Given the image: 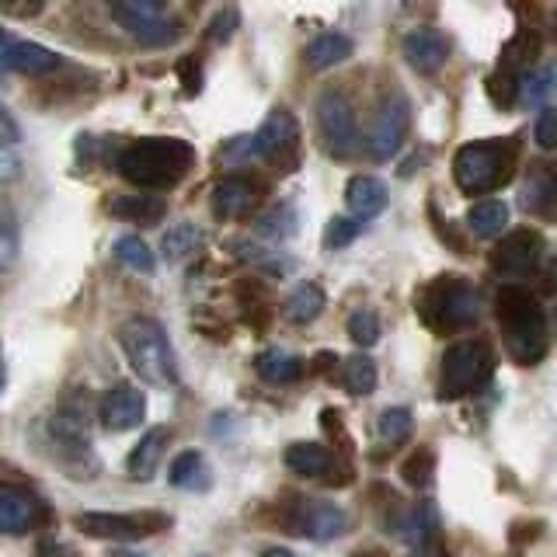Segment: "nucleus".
<instances>
[{"mask_svg": "<svg viewBox=\"0 0 557 557\" xmlns=\"http://www.w3.org/2000/svg\"><path fill=\"white\" fill-rule=\"evenodd\" d=\"M196 164V147L174 136L136 139L119 153V174L139 188H174Z\"/></svg>", "mask_w": 557, "mask_h": 557, "instance_id": "f257e3e1", "label": "nucleus"}, {"mask_svg": "<svg viewBox=\"0 0 557 557\" xmlns=\"http://www.w3.org/2000/svg\"><path fill=\"white\" fill-rule=\"evenodd\" d=\"M498 324H502V335H505V345H509V352L516 362H540L547 356V345H550V335H547V313L540 307V300L533 293L519 289V286H505L498 293Z\"/></svg>", "mask_w": 557, "mask_h": 557, "instance_id": "f03ea898", "label": "nucleus"}, {"mask_svg": "<svg viewBox=\"0 0 557 557\" xmlns=\"http://www.w3.org/2000/svg\"><path fill=\"white\" fill-rule=\"evenodd\" d=\"M119 345L133 373L147 380L150 387H174L178 383V359H174L171 338L153 318H129L119 327Z\"/></svg>", "mask_w": 557, "mask_h": 557, "instance_id": "7ed1b4c3", "label": "nucleus"}, {"mask_svg": "<svg viewBox=\"0 0 557 557\" xmlns=\"http://www.w3.org/2000/svg\"><path fill=\"white\" fill-rule=\"evenodd\" d=\"M519 147L516 139H478V144H463L453 157V178L467 196H484L505 185L516 171Z\"/></svg>", "mask_w": 557, "mask_h": 557, "instance_id": "20e7f679", "label": "nucleus"}, {"mask_svg": "<svg viewBox=\"0 0 557 557\" xmlns=\"http://www.w3.org/2000/svg\"><path fill=\"white\" fill-rule=\"evenodd\" d=\"M414 310L432 331H460L481 318V293L460 275H443L418 293Z\"/></svg>", "mask_w": 557, "mask_h": 557, "instance_id": "39448f33", "label": "nucleus"}, {"mask_svg": "<svg viewBox=\"0 0 557 557\" xmlns=\"http://www.w3.org/2000/svg\"><path fill=\"white\" fill-rule=\"evenodd\" d=\"M495 373V356L487 342H457L446 348L443 366H440V397L446 400H457L481 391L487 380Z\"/></svg>", "mask_w": 557, "mask_h": 557, "instance_id": "423d86ee", "label": "nucleus"}, {"mask_svg": "<svg viewBox=\"0 0 557 557\" xmlns=\"http://www.w3.org/2000/svg\"><path fill=\"white\" fill-rule=\"evenodd\" d=\"M318 129H321V139H324V147H327L331 157L348 161V157L356 153L359 126H356V112H352V104L345 101V95H338V91L321 95V101H318Z\"/></svg>", "mask_w": 557, "mask_h": 557, "instance_id": "0eeeda50", "label": "nucleus"}, {"mask_svg": "<svg viewBox=\"0 0 557 557\" xmlns=\"http://www.w3.org/2000/svg\"><path fill=\"white\" fill-rule=\"evenodd\" d=\"M544 251H547L544 234L530 231V226H519V231H512L492 251V269L502 278H530L540 265V258H544Z\"/></svg>", "mask_w": 557, "mask_h": 557, "instance_id": "6e6552de", "label": "nucleus"}, {"mask_svg": "<svg viewBox=\"0 0 557 557\" xmlns=\"http://www.w3.org/2000/svg\"><path fill=\"white\" fill-rule=\"evenodd\" d=\"M408 101L405 98H383L380 109L370 119V133H366V150H370L373 161H391L400 150L408 136Z\"/></svg>", "mask_w": 557, "mask_h": 557, "instance_id": "1a4fd4ad", "label": "nucleus"}, {"mask_svg": "<svg viewBox=\"0 0 557 557\" xmlns=\"http://www.w3.org/2000/svg\"><path fill=\"white\" fill-rule=\"evenodd\" d=\"M74 527L95 540H139L168 527L164 516L144 512V516H122V512H81Z\"/></svg>", "mask_w": 557, "mask_h": 557, "instance_id": "9d476101", "label": "nucleus"}, {"mask_svg": "<svg viewBox=\"0 0 557 557\" xmlns=\"http://www.w3.org/2000/svg\"><path fill=\"white\" fill-rule=\"evenodd\" d=\"M286 527L296 536H310V540H335L348 530V516L342 505L335 502H296L286 512Z\"/></svg>", "mask_w": 557, "mask_h": 557, "instance_id": "9b49d317", "label": "nucleus"}, {"mask_svg": "<svg viewBox=\"0 0 557 557\" xmlns=\"http://www.w3.org/2000/svg\"><path fill=\"white\" fill-rule=\"evenodd\" d=\"M119 25H126L136 39H147V42H161L178 35V28L171 25L168 17V4L164 0H109Z\"/></svg>", "mask_w": 557, "mask_h": 557, "instance_id": "f8f14e48", "label": "nucleus"}, {"mask_svg": "<svg viewBox=\"0 0 557 557\" xmlns=\"http://www.w3.org/2000/svg\"><path fill=\"white\" fill-rule=\"evenodd\" d=\"M144 414H147V397L133 383H115L112 391H104L98 405V418L109 432H129L144 422Z\"/></svg>", "mask_w": 557, "mask_h": 557, "instance_id": "ddd939ff", "label": "nucleus"}, {"mask_svg": "<svg viewBox=\"0 0 557 557\" xmlns=\"http://www.w3.org/2000/svg\"><path fill=\"white\" fill-rule=\"evenodd\" d=\"M42 516H46L42 502L35 498L28 487H22V484H0V533L22 536V533L39 527Z\"/></svg>", "mask_w": 557, "mask_h": 557, "instance_id": "4468645a", "label": "nucleus"}, {"mask_svg": "<svg viewBox=\"0 0 557 557\" xmlns=\"http://www.w3.org/2000/svg\"><path fill=\"white\" fill-rule=\"evenodd\" d=\"M60 66L57 52H49L39 42L17 39L11 32H0V70H14V74H49Z\"/></svg>", "mask_w": 557, "mask_h": 557, "instance_id": "2eb2a0df", "label": "nucleus"}, {"mask_svg": "<svg viewBox=\"0 0 557 557\" xmlns=\"http://www.w3.org/2000/svg\"><path fill=\"white\" fill-rule=\"evenodd\" d=\"M405 60L422 70V74H435V70H443V63L449 60V39L440 32V28H411L405 35Z\"/></svg>", "mask_w": 557, "mask_h": 557, "instance_id": "dca6fc26", "label": "nucleus"}, {"mask_svg": "<svg viewBox=\"0 0 557 557\" xmlns=\"http://www.w3.org/2000/svg\"><path fill=\"white\" fill-rule=\"evenodd\" d=\"M261 199V185L248 182V178H226L213 188V196H209V206H213V213L220 220H234V216H244L251 213Z\"/></svg>", "mask_w": 557, "mask_h": 557, "instance_id": "f3484780", "label": "nucleus"}, {"mask_svg": "<svg viewBox=\"0 0 557 557\" xmlns=\"http://www.w3.org/2000/svg\"><path fill=\"white\" fill-rule=\"evenodd\" d=\"M391 202V191L387 185H383L380 178H370V174H359V178L348 182L345 188V206L348 213H352V220H376L383 209H387Z\"/></svg>", "mask_w": 557, "mask_h": 557, "instance_id": "a211bd4d", "label": "nucleus"}, {"mask_svg": "<svg viewBox=\"0 0 557 557\" xmlns=\"http://www.w3.org/2000/svg\"><path fill=\"white\" fill-rule=\"evenodd\" d=\"M49 440L60 449L74 453V457H84L91 449V432H87V414L77 408H60L49 418Z\"/></svg>", "mask_w": 557, "mask_h": 557, "instance_id": "6ab92c4d", "label": "nucleus"}, {"mask_svg": "<svg viewBox=\"0 0 557 557\" xmlns=\"http://www.w3.org/2000/svg\"><path fill=\"white\" fill-rule=\"evenodd\" d=\"M296 136H300V122L293 119V112L278 109L255 129L251 144H255V153H283L296 144Z\"/></svg>", "mask_w": 557, "mask_h": 557, "instance_id": "aec40b11", "label": "nucleus"}, {"mask_svg": "<svg viewBox=\"0 0 557 557\" xmlns=\"http://www.w3.org/2000/svg\"><path fill=\"white\" fill-rule=\"evenodd\" d=\"M168 440H171V432L164 425H157L133 446V453L126 457V467L136 481H150L157 474V463H161V457H164Z\"/></svg>", "mask_w": 557, "mask_h": 557, "instance_id": "412c9836", "label": "nucleus"}, {"mask_svg": "<svg viewBox=\"0 0 557 557\" xmlns=\"http://www.w3.org/2000/svg\"><path fill=\"white\" fill-rule=\"evenodd\" d=\"M352 39L348 35H342V32H324V35H318L310 46H307V52H304V60H307V66L310 70H331V66H338V63H345L348 57H352Z\"/></svg>", "mask_w": 557, "mask_h": 557, "instance_id": "4be33fe9", "label": "nucleus"}, {"mask_svg": "<svg viewBox=\"0 0 557 557\" xmlns=\"http://www.w3.org/2000/svg\"><path fill=\"white\" fill-rule=\"evenodd\" d=\"M168 478H171L174 487H185V492H206L209 481H213V478H209L206 457H202V453H196V449L178 453V457L171 460Z\"/></svg>", "mask_w": 557, "mask_h": 557, "instance_id": "5701e85b", "label": "nucleus"}, {"mask_svg": "<svg viewBox=\"0 0 557 557\" xmlns=\"http://www.w3.org/2000/svg\"><path fill=\"white\" fill-rule=\"evenodd\" d=\"M467 226L478 237H502V231L509 226V206H505L502 199L474 202V206H470V213H467Z\"/></svg>", "mask_w": 557, "mask_h": 557, "instance_id": "b1692460", "label": "nucleus"}, {"mask_svg": "<svg viewBox=\"0 0 557 557\" xmlns=\"http://www.w3.org/2000/svg\"><path fill=\"white\" fill-rule=\"evenodd\" d=\"M321 310H324V289L318 283H300L289 293L283 313L293 324H310V321L321 318Z\"/></svg>", "mask_w": 557, "mask_h": 557, "instance_id": "393cba45", "label": "nucleus"}, {"mask_svg": "<svg viewBox=\"0 0 557 557\" xmlns=\"http://www.w3.org/2000/svg\"><path fill=\"white\" fill-rule=\"evenodd\" d=\"M255 370L265 383H293V380H300L304 362L293 352H283V348H269V352H261L255 359Z\"/></svg>", "mask_w": 557, "mask_h": 557, "instance_id": "a878e982", "label": "nucleus"}, {"mask_svg": "<svg viewBox=\"0 0 557 557\" xmlns=\"http://www.w3.org/2000/svg\"><path fill=\"white\" fill-rule=\"evenodd\" d=\"M286 467L300 478H321L331 467V453L321 443H293L286 449Z\"/></svg>", "mask_w": 557, "mask_h": 557, "instance_id": "bb28decb", "label": "nucleus"}, {"mask_svg": "<svg viewBox=\"0 0 557 557\" xmlns=\"http://www.w3.org/2000/svg\"><path fill=\"white\" fill-rule=\"evenodd\" d=\"M112 213L119 220H129V223H157L164 213V199L161 196H147V191H136V196H119L112 199Z\"/></svg>", "mask_w": 557, "mask_h": 557, "instance_id": "cd10ccee", "label": "nucleus"}, {"mask_svg": "<svg viewBox=\"0 0 557 557\" xmlns=\"http://www.w3.org/2000/svg\"><path fill=\"white\" fill-rule=\"evenodd\" d=\"M516 98L522 104H547L554 98V66H540V70H527V74H519L516 81Z\"/></svg>", "mask_w": 557, "mask_h": 557, "instance_id": "c85d7f7f", "label": "nucleus"}, {"mask_svg": "<svg viewBox=\"0 0 557 557\" xmlns=\"http://www.w3.org/2000/svg\"><path fill=\"white\" fill-rule=\"evenodd\" d=\"M342 380H345V391L348 394H356V397L373 394L376 391V362L366 356V352H356L352 359H345Z\"/></svg>", "mask_w": 557, "mask_h": 557, "instance_id": "c756f323", "label": "nucleus"}, {"mask_svg": "<svg viewBox=\"0 0 557 557\" xmlns=\"http://www.w3.org/2000/svg\"><path fill=\"white\" fill-rule=\"evenodd\" d=\"M115 258H119L129 272H139V275H150L153 265H157V258H153V251H150V244H147V240H139V237H119V240H115Z\"/></svg>", "mask_w": 557, "mask_h": 557, "instance_id": "7c9ffc66", "label": "nucleus"}, {"mask_svg": "<svg viewBox=\"0 0 557 557\" xmlns=\"http://www.w3.org/2000/svg\"><path fill=\"white\" fill-rule=\"evenodd\" d=\"M411 429H414V418L408 408H387L376 418V435H380V443H387V446L405 443Z\"/></svg>", "mask_w": 557, "mask_h": 557, "instance_id": "2f4dec72", "label": "nucleus"}, {"mask_svg": "<svg viewBox=\"0 0 557 557\" xmlns=\"http://www.w3.org/2000/svg\"><path fill=\"white\" fill-rule=\"evenodd\" d=\"M383 335V327H380V318H376V310L370 307H359L348 313V338H352L359 348H373Z\"/></svg>", "mask_w": 557, "mask_h": 557, "instance_id": "473e14b6", "label": "nucleus"}, {"mask_svg": "<svg viewBox=\"0 0 557 557\" xmlns=\"http://www.w3.org/2000/svg\"><path fill=\"white\" fill-rule=\"evenodd\" d=\"M161 248H164V258H168V261H185L191 251L199 248V226H191V223L171 226Z\"/></svg>", "mask_w": 557, "mask_h": 557, "instance_id": "72a5a7b5", "label": "nucleus"}, {"mask_svg": "<svg viewBox=\"0 0 557 557\" xmlns=\"http://www.w3.org/2000/svg\"><path fill=\"white\" fill-rule=\"evenodd\" d=\"M17 251H22V226H17L11 206H0V272L17 258Z\"/></svg>", "mask_w": 557, "mask_h": 557, "instance_id": "f704fd0d", "label": "nucleus"}, {"mask_svg": "<svg viewBox=\"0 0 557 557\" xmlns=\"http://www.w3.org/2000/svg\"><path fill=\"white\" fill-rule=\"evenodd\" d=\"M359 237V220L352 216H335L327 223V231H324V248L327 251H338V248H348Z\"/></svg>", "mask_w": 557, "mask_h": 557, "instance_id": "c9c22d12", "label": "nucleus"}, {"mask_svg": "<svg viewBox=\"0 0 557 557\" xmlns=\"http://www.w3.org/2000/svg\"><path fill=\"white\" fill-rule=\"evenodd\" d=\"M258 231L261 234H272V240H283L296 231V216H293V209L289 206H275L269 216H261L258 220Z\"/></svg>", "mask_w": 557, "mask_h": 557, "instance_id": "e433bc0d", "label": "nucleus"}, {"mask_svg": "<svg viewBox=\"0 0 557 557\" xmlns=\"http://www.w3.org/2000/svg\"><path fill=\"white\" fill-rule=\"evenodd\" d=\"M429 474H432V449H418L414 457L405 463V481L422 487V484H429Z\"/></svg>", "mask_w": 557, "mask_h": 557, "instance_id": "4c0bfd02", "label": "nucleus"}, {"mask_svg": "<svg viewBox=\"0 0 557 557\" xmlns=\"http://www.w3.org/2000/svg\"><path fill=\"white\" fill-rule=\"evenodd\" d=\"M536 144L540 150H554L557 147V112L550 104H544V112L536 119Z\"/></svg>", "mask_w": 557, "mask_h": 557, "instance_id": "58836bf2", "label": "nucleus"}, {"mask_svg": "<svg viewBox=\"0 0 557 557\" xmlns=\"http://www.w3.org/2000/svg\"><path fill=\"white\" fill-rule=\"evenodd\" d=\"M178 70H182V81H185V91L188 95H196L199 91V84H202V77H199V60H182L178 63Z\"/></svg>", "mask_w": 557, "mask_h": 557, "instance_id": "ea45409f", "label": "nucleus"}, {"mask_svg": "<svg viewBox=\"0 0 557 557\" xmlns=\"http://www.w3.org/2000/svg\"><path fill=\"white\" fill-rule=\"evenodd\" d=\"M234 28H237V14H234V11H226V14H216V25L209 28V39H220V35H223V39H226V35H231Z\"/></svg>", "mask_w": 557, "mask_h": 557, "instance_id": "a19ab883", "label": "nucleus"}, {"mask_svg": "<svg viewBox=\"0 0 557 557\" xmlns=\"http://www.w3.org/2000/svg\"><path fill=\"white\" fill-rule=\"evenodd\" d=\"M39 557H77V554L70 550L66 544H60V540H42V544H39Z\"/></svg>", "mask_w": 557, "mask_h": 557, "instance_id": "79ce46f5", "label": "nucleus"}, {"mask_svg": "<svg viewBox=\"0 0 557 557\" xmlns=\"http://www.w3.org/2000/svg\"><path fill=\"white\" fill-rule=\"evenodd\" d=\"M261 557H293L286 547H272V550H265V554H261Z\"/></svg>", "mask_w": 557, "mask_h": 557, "instance_id": "37998d69", "label": "nucleus"}, {"mask_svg": "<svg viewBox=\"0 0 557 557\" xmlns=\"http://www.w3.org/2000/svg\"><path fill=\"white\" fill-rule=\"evenodd\" d=\"M4 383H8V376H4V366H0V394H4Z\"/></svg>", "mask_w": 557, "mask_h": 557, "instance_id": "c03bdc74", "label": "nucleus"}, {"mask_svg": "<svg viewBox=\"0 0 557 557\" xmlns=\"http://www.w3.org/2000/svg\"><path fill=\"white\" fill-rule=\"evenodd\" d=\"M115 557H144V554H133V550H119Z\"/></svg>", "mask_w": 557, "mask_h": 557, "instance_id": "a18cd8bd", "label": "nucleus"}, {"mask_svg": "<svg viewBox=\"0 0 557 557\" xmlns=\"http://www.w3.org/2000/svg\"><path fill=\"white\" fill-rule=\"evenodd\" d=\"M46 4V0H28V8H35V11H39Z\"/></svg>", "mask_w": 557, "mask_h": 557, "instance_id": "49530a36", "label": "nucleus"}, {"mask_svg": "<svg viewBox=\"0 0 557 557\" xmlns=\"http://www.w3.org/2000/svg\"><path fill=\"white\" fill-rule=\"evenodd\" d=\"M352 557H376V554H352Z\"/></svg>", "mask_w": 557, "mask_h": 557, "instance_id": "de8ad7c7", "label": "nucleus"}, {"mask_svg": "<svg viewBox=\"0 0 557 557\" xmlns=\"http://www.w3.org/2000/svg\"><path fill=\"white\" fill-rule=\"evenodd\" d=\"M191 557H206V554H191Z\"/></svg>", "mask_w": 557, "mask_h": 557, "instance_id": "09e8293b", "label": "nucleus"}, {"mask_svg": "<svg viewBox=\"0 0 557 557\" xmlns=\"http://www.w3.org/2000/svg\"><path fill=\"white\" fill-rule=\"evenodd\" d=\"M0 4H4V0H0Z\"/></svg>", "mask_w": 557, "mask_h": 557, "instance_id": "8fccbe9b", "label": "nucleus"}]
</instances>
